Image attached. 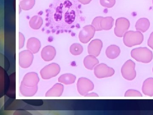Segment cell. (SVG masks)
<instances>
[{"label":"cell","mask_w":153,"mask_h":115,"mask_svg":"<svg viewBox=\"0 0 153 115\" xmlns=\"http://www.w3.org/2000/svg\"><path fill=\"white\" fill-rule=\"evenodd\" d=\"M99 63L98 59L94 55H89L85 58L83 60V63L85 68L87 69L92 70L94 66Z\"/></svg>","instance_id":"obj_18"},{"label":"cell","mask_w":153,"mask_h":115,"mask_svg":"<svg viewBox=\"0 0 153 115\" xmlns=\"http://www.w3.org/2000/svg\"><path fill=\"white\" fill-rule=\"evenodd\" d=\"M43 24V19L41 17L38 16H35L32 17L29 22L30 27L34 30L40 29Z\"/></svg>","instance_id":"obj_23"},{"label":"cell","mask_w":153,"mask_h":115,"mask_svg":"<svg viewBox=\"0 0 153 115\" xmlns=\"http://www.w3.org/2000/svg\"></svg>","instance_id":"obj_35"},{"label":"cell","mask_w":153,"mask_h":115,"mask_svg":"<svg viewBox=\"0 0 153 115\" xmlns=\"http://www.w3.org/2000/svg\"></svg>","instance_id":"obj_34"},{"label":"cell","mask_w":153,"mask_h":115,"mask_svg":"<svg viewBox=\"0 0 153 115\" xmlns=\"http://www.w3.org/2000/svg\"><path fill=\"white\" fill-rule=\"evenodd\" d=\"M129 27L130 22L128 19L123 17L118 18L116 21L115 35L118 37H123Z\"/></svg>","instance_id":"obj_6"},{"label":"cell","mask_w":153,"mask_h":115,"mask_svg":"<svg viewBox=\"0 0 153 115\" xmlns=\"http://www.w3.org/2000/svg\"><path fill=\"white\" fill-rule=\"evenodd\" d=\"M38 89V86L33 87H28L21 83L20 92L22 95L25 96H33L37 93Z\"/></svg>","instance_id":"obj_20"},{"label":"cell","mask_w":153,"mask_h":115,"mask_svg":"<svg viewBox=\"0 0 153 115\" xmlns=\"http://www.w3.org/2000/svg\"><path fill=\"white\" fill-rule=\"evenodd\" d=\"M96 30L92 25L84 26L80 30L79 34V38L80 42L86 44L93 38Z\"/></svg>","instance_id":"obj_9"},{"label":"cell","mask_w":153,"mask_h":115,"mask_svg":"<svg viewBox=\"0 0 153 115\" xmlns=\"http://www.w3.org/2000/svg\"><path fill=\"white\" fill-rule=\"evenodd\" d=\"M125 96L126 97H142V94L138 91L133 90H129L126 92Z\"/></svg>","instance_id":"obj_28"},{"label":"cell","mask_w":153,"mask_h":115,"mask_svg":"<svg viewBox=\"0 0 153 115\" xmlns=\"http://www.w3.org/2000/svg\"><path fill=\"white\" fill-rule=\"evenodd\" d=\"M144 36L140 31H129L123 36L124 44L128 47H131L143 43Z\"/></svg>","instance_id":"obj_3"},{"label":"cell","mask_w":153,"mask_h":115,"mask_svg":"<svg viewBox=\"0 0 153 115\" xmlns=\"http://www.w3.org/2000/svg\"><path fill=\"white\" fill-rule=\"evenodd\" d=\"M64 87L63 84L57 83L55 84L46 94L47 97H59L62 95Z\"/></svg>","instance_id":"obj_15"},{"label":"cell","mask_w":153,"mask_h":115,"mask_svg":"<svg viewBox=\"0 0 153 115\" xmlns=\"http://www.w3.org/2000/svg\"><path fill=\"white\" fill-rule=\"evenodd\" d=\"M120 47L115 45H111L107 47L105 54L110 59H115L120 55Z\"/></svg>","instance_id":"obj_19"},{"label":"cell","mask_w":153,"mask_h":115,"mask_svg":"<svg viewBox=\"0 0 153 115\" xmlns=\"http://www.w3.org/2000/svg\"><path fill=\"white\" fill-rule=\"evenodd\" d=\"M33 53L29 50H25L20 52L19 54V66L23 68L30 67L33 63Z\"/></svg>","instance_id":"obj_10"},{"label":"cell","mask_w":153,"mask_h":115,"mask_svg":"<svg viewBox=\"0 0 153 115\" xmlns=\"http://www.w3.org/2000/svg\"><path fill=\"white\" fill-rule=\"evenodd\" d=\"M92 0H78V1L83 5L88 4H89Z\"/></svg>","instance_id":"obj_31"},{"label":"cell","mask_w":153,"mask_h":115,"mask_svg":"<svg viewBox=\"0 0 153 115\" xmlns=\"http://www.w3.org/2000/svg\"><path fill=\"white\" fill-rule=\"evenodd\" d=\"M142 91L145 95L153 96V78H150L146 79L143 84Z\"/></svg>","instance_id":"obj_17"},{"label":"cell","mask_w":153,"mask_h":115,"mask_svg":"<svg viewBox=\"0 0 153 115\" xmlns=\"http://www.w3.org/2000/svg\"><path fill=\"white\" fill-rule=\"evenodd\" d=\"M77 90L81 95L85 96L94 88V85L91 81L85 78H80L77 83Z\"/></svg>","instance_id":"obj_7"},{"label":"cell","mask_w":153,"mask_h":115,"mask_svg":"<svg viewBox=\"0 0 153 115\" xmlns=\"http://www.w3.org/2000/svg\"><path fill=\"white\" fill-rule=\"evenodd\" d=\"M25 37L22 33H19V49L23 48L25 45Z\"/></svg>","instance_id":"obj_29"},{"label":"cell","mask_w":153,"mask_h":115,"mask_svg":"<svg viewBox=\"0 0 153 115\" xmlns=\"http://www.w3.org/2000/svg\"><path fill=\"white\" fill-rule=\"evenodd\" d=\"M102 18V17L101 16L95 17L92 21L91 25L95 28L96 31H99L102 30L100 25V21H101Z\"/></svg>","instance_id":"obj_27"},{"label":"cell","mask_w":153,"mask_h":115,"mask_svg":"<svg viewBox=\"0 0 153 115\" xmlns=\"http://www.w3.org/2000/svg\"><path fill=\"white\" fill-rule=\"evenodd\" d=\"M85 96H98V95L94 93H88Z\"/></svg>","instance_id":"obj_32"},{"label":"cell","mask_w":153,"mask_h":115,"mask_svg":"<svg viewBox=\"0 0 153 115\" xmlns=\"http://www.w3.org/2000/svg\"><path fill=\"white\" fill-rule=\"evenodd\" d=\"M49 10L53 11L54 19L56 22L61 21L63 15L65 22L68 25H71L75 20V9L72 7L70 0H55Z\"/></svg>","instance_id":"obj_1"},{"label":"cell","mask_w":153,"mask_h":115,"mask_svg":"<svg viewBox=\"0 0 153 115\" xmlns=\"http://www.w3.org/2000/svg\"><path fill=\"white\" fill-rule=\"evenodd\" d=\"M76 77L71 73H66L61 75L58 78V81L65 84H71L74 83Z\"/></svg>","instance_id":"obj_22"},{"label":"cell","mask_w":153,"mask_h":115,"mask_svg":"<svg viewBox=\"0 0 153 115\" xmlns=\"http://www.w3.org/2000/svg\"><path fill=\"white\" fill-rule=\"evenodd\" d=\"M39 81V77L37 73L31 72L27 73L24 76L22 83L28 87H33L38 86Z\"/></svg>","instance_id":"obj_11"},{"label":"cell","mask_w":153,"mask_h":115,"mask_svg":"<svg viewBox=\"0 0 153 115\" xmlns=\"http://www.w3.org/2000/svg\"><path fill=\"white\" fill-rule=\"evenodd\" d=\"M102 47V41L100 39H94L88 44V52L89 55L97 57L100 54Z\"/></svg>","instance_id":"obj_12"},{"label":"cell","mask_w":153,"mask_h":115,"mask_svg":"<svg viewBox=\"0 0 153 115\" xmlns=\"http://www.w3.org/2000/svg\"><path fill=\"white\" fill-rule=\"evenodd\" d=\"M83 51V47L81 44L74 43L70 46V52L72 55H80Z\"/></svg>","instance_id":"obj_25"},{"label":"cell","mask_w":153,"mask_h":115,"mask_svg":"<svg viewBox=\"0 0 153 115\" xmlns=\"http://www.w3.org/2000/svg\"><path fill=\"white\" fill-rule=\"evenodd\" d=\"M56 49L53 46H46L43 48L41 52L42 59L46 61H51L55 58L56 55Z\"/></svg>","instance_id":"obj_13"},{"label":"cell","mask_w":153,"mask_h":115,"mask_svg":"<svg viewBox=\"0 0 153 115\" xmlns=\"http://www.w3.org/2000/svg\"><path fill=\"white\" fill-rule=\"evenodd\" d=\"M131 57L138 62L149 63L153 59V52L146 47H139L131 50Z\"/></svg>","instance_id":"obj_2"},{"label":"cell","mask_w":153,"mask_h":115,"mask_svg":"<svg viewBox=\"0 0 153 115\" xmlns=\"http://www.w3.org/2000/svg\"><path fill=\"white\" fill-rule=\"evenodd\" d=\"M60 70V66L57 63H50L44 67L40 71L41 77L44 79H49L57 76Z\"/></svg>","instance_id":"obj_4"},{"label":"cell","mask_w":153,"mask_h":115,"mask_svg":"<svg viewBox=\"0 0 153 115\" xmlns=\"http://www.w3.org/2000/svg\"><path fill=\"white\" fill-rule=\"evenodd\" d=\"M150 26V23L149 19L146 18H141L136 23L135 28L137 31L145 33L149 30Z\"/></svg>","instance_id":"obj_16"},{"label":"cell","mask_w":153,"mask_h":115,"mask_svg":"<svg viewBox=\"0 0 153 115\" xmlns=\"http://www.w3.org/2000/svg\"><path fill=\"white\" fill-rule=\"evenodd\" d=\"M100 3L102 7L110 8L115 4L116 0H100Z\"/></svg>","instance_id":"obj_26"},{"label":"cell","mask_w":153,"mask_h":115,"mask_svg":"<svg viewBox=\"0 0 153 115\" xmlns=\"http://www.w3.org/2000/svg\"><path fill=\"white\" fill-rule=\"evenodd\" d=\"M36 3V0H22L20 2V5L22 10L28 11L33 7Z\"/></svg>","instance_id":"obj_24"},{"label":"cell","mask_w":153,"mask_h":115,"mask_svg":"<svg viewBox=\"0 0 153 115\" xmlns=\"http://www.w3.org/2000/svg\"><path fill=\"white\" fill-rule=\"evenodd\" d=\"M41 47L40 41L36 38L32 37L28 39L27 44V48L34 54L38 52Z\"/></svg>","instance_id":"obj_14"},{"label":"cell","mask_w":153,"mask_h":115,"mask_svg":"<svg viewBox=\"0 0 153 115\" xmlns=\"http://www.w3.org/2000/svg\"><path fill=\"white\" fill-rule=\"evenodd\" d=\"M135 63L131 60H128L124 64L121 69L122 76L125 79L132 81L136 76V72L135 69Z\"/></svg>","instance_id":"obj_5"},{"label":"cell","mask_w":153,"mask_h":115,"mask_svg":"<svg viewBox=\"0 0 153 115\" xmlns=\"http://www.w3.org/2000/svg\"><path fill=\"white\" fill-rule=\"evenodd\" d=\"M148 45L149 47L153 49V32L151 33L149 38L148 39Z\"/></svg>","instance_id":"obj_30"},{"label":"cell","mask_w":153,"mask_h":115,"mask_svg":"<svg viewBox=\"0 0 153 115\" xmlns=\"http://www.w3.org/2000/svg\"><path fill=\"white\" fill-rule=\"evenodd\" d=\"M114 19L111 17H102L100 22V27L102 30H111L114 24Z\"/></svg>","instance_id":"obj_21"},{"label":"cell","mask_w":153,"mask_h":115,"mask_svg":"<svg viewBox=\"0 0 153 115\" xmlns=\"http://www.w3.org/2000/svg\"><path fill=\"white\" fill-rule=\"evenodd\" d=\"M114 70L105 63H100L94 68V75L97 78H102L112 76L114 74Z\"/></svg>","instance_id":"obj_8"},{"label":"cell","mask_w":153,"mask_h":115,"mask_svg":"<svg viewBox=\"0 0 153 115\" xmlns=\"http://www.w3.org/2000/svg\"><path fill=\"white\" fill-rule=\"evenodd\" d=\"M22 7H21V6H20V5H19V13H21V11H22Z\"/></svg>","instance_id":"obj_33"}]
</instances>
